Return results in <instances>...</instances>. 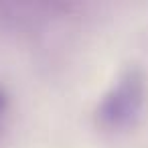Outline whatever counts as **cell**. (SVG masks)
<instances>
[{"mask_svg": "<svg viewBox=\"0 0 148 148\" xmlns=\"http://www.w3.org/2000/svg\"><path fill=\"white\" fill-rule=\"evenodd\" d=\"M146 95L148 85L142 67L138 65L124 67L95 103L93 118L97 128L110 134L134 128L146 106Z\"/></svg>", "mask_w": 148, "mask_h": 148, "instance_id": "1", "label": "cell"}]
</instances>
